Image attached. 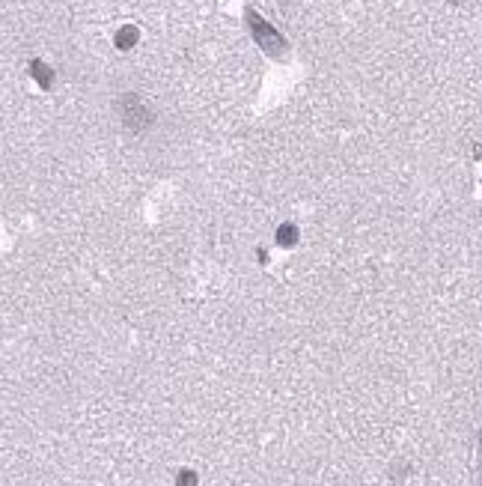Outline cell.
I'll return each mask as SVG.
<instances>
[{"mask_svg":"<svg viewBox=\"0 0 482 486\" xmlns=\"http://www.w3.org/2000/svg\"><path fill=\"white\" fill-rule=\"evenodd\" d=\"M245 18H247V27H250L253 42H256L265 54H268V57H283V54H286V48H289L286 39L271 27L268 21H265V18L259 15L256 9H250V6H247V9H245Z\"/></svg>","mask_w":482,"mask_h":486,"instance_id":"1","label":"cell"},{"mask_svg":"<svg viewBox=\"0 0 482 486\" xmlns=\"http://www.w3.org/2000/svg\"><path fill=\"white\" fill-rule=\"evenodd\" d=\"M27 72L33 75L36 84H39L42 90H48V87L54 84V72H51L48 63H42V60H30V63H27Z\"/></svg>","mask_w":482,"mask_h":486,"instance_id":"3","label":"cell"},{"mask_svg":"<svg viewBox=\"0 0 482 486\" xmlns=\"http://www.w3.org/2000/svg\"><path fill=\"white\" fill-rule=\"evenodd\" d=\"M277 242H280L283 248L295 245L298 242V227H295V224H280V230H277Z\"/></svg>","mask_w":482,"mask_h":486,"instance_id":"5","label":"cell"},{"mask_svg":"<svg viewBox=\"0 0 482 486\" xmlns=\"http://www.w3.org/2000/svg\"><path fill=\"white\" fill-rule=\"evenodd\" d=\"M119 114H122V126L131 134H143L152 126V110L137 93H125L119 98Z\"/></svg>","mask_w":482,"mask_h":486,"instance_id":"2","label":"cell"},{"mask_svg":"<svg viewBox=\"0 0 482 486\" xmlns=\"http://www.w3.org/2000/svg\"><path fill=\"white\" fill-rule=\"evenodd\" d=\"M137 39H141V30L129 24V27H122V30L117 33V48H119V51H129V48H134Z\"/></svg>","mask_w":482,"mask_h":486,"instance_id":"4","label":"cell"},{"mask_svg":"<svg viewBox=\"0 0 482 486\" xmlns=\"http://www.w3.org/2000/svg\"><path fill=\"white\" fill-rule=\"evenodd\" d=\"M479 459H482V433H479Z\"/></svg>","mask_w":482,"mask_h":486,"instance_id":"6","label":"cell"}]
</instances>
